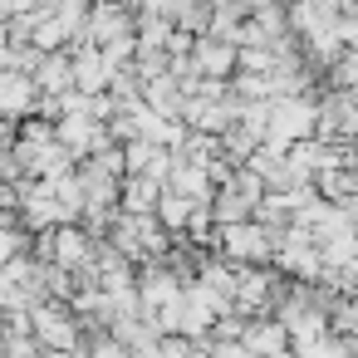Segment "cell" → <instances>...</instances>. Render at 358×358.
<instances>
[{
  "label": "cell",
  "instance_id": "obj_3",
  "mask_svg": "<svg viewBox=\"0 0 358 358\" xmlns=\"http://www.w3.org/2000/svg\"><path fill=\"white\" fill-rule=\"evenodd\" d=\"M35 84H40L45 99H64V94H74V89H79V84H74V55H69V50H64V55H45Z\"/></svg>",
  "mask_w": 358,
  "mask_h": 358
},
{
  "label": "cell",
  "instance_id": "obj_6",
  "mask_svg": "<svg viewBox=\"0 0 358 358\" xmlns=\"http://www.w3.org/2000/svg\"><path fill=\"white\" fill-rule=\"evenodd\" d=\"M353 353H358V343H348V338H338V334H324L319 343L299 348L294 358H353Z\"/></svg>",
  "mask_w": 358,
  "mask_h": 358
},
{
  "label": "cell",
  "instance_id": "obj_4",
  "mask_svg": "<svg viewBox=\"0 0 358 358\" xmlns=\"http://www.w3.org/2000/svg\"><path fill=\"white\" fill-rule=\"evenodd\" d=\"M162 196H167V187L157 177H128L123 182V211L128 216H157Z\"/></svg>",
  "mask_w": 358,
  "mask_h": 358
},
{
  "label": "cell",
  "instance_id": "obj_5",
  "mask_svg": "<svg viewBox=\"0 0 358 358\" xmlns=\"http://www.w3.org/2000/svg\"><path fill=\"white\" fill-rule=\"evenodd\" d=\"M192 216H196V201H187V196H162V206H157V221L172 231V241H182L187 236V226H192Z\"/></svg>",
  "mask_w": 358,
  "mask_h": 358
},
{
  "label": "cell",
  "instance_id": "obj_7",
  "mask_svg": "<svg viewBox=\"0 0 358 358\" xmlns=\"http://www.w3.org/2000/svg\"><path fill=\"white\" fill-rule=\"evenodd\" d=\"M324 79H329V89H334V94H358V55H343Z\"/></svg>",
  "mask_w": 358,
  "mask_h": 358
},
{
  "label": "cell",
  "instance_id": "obj_8",
  "mask_svg": "<svg viewBox=\"0 0 358 358\" xmlns=\"http://www.w3.org/2000/svg\"><path fill=\"white\" fill-rule=\"evenodd\" d=\"M84 358H128V348L113 338V334H89V348Z\"/></svg>",
  "mask_w": 358,
  "mask_h": 358
},
{
  "label": "cell",
  "instance_id": "obj_1",
  "mask_svg": "<svg viewBox=\"0 0 358 358\" xmlns=\"http://www.w3.org/2000/svg\"><path fill=\"white\" fill-rule=\"evenodd\" d=\"M138 299H143V314H162V309H177L187 299V280L167 265V260H152L138 270Z\"/></svg>",
  "mask_w": 358,
  "mask_h": 358
},
{
  "label": "cell",
  "instance_id": "obj_2",
  "mask_svg": "<svg viewBox=\"0 0 358 358\" xmlns=\"http://www.w3.org/2000/svg\"><path fill=\"white\" fill-rule=\"evenodd\" d=\"M241 343L250 348V358H289V353H294V338H289V329H285L275 314L250 319L245 334H241Z\"/></svg>",
  "mask_w": 358,
  "mask_h": 358
}]
</instances>
